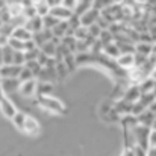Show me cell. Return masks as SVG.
Listing matches in <instances>:
<instances>
[{"mask_svg":"<svg viewBox=\"0 0 156 156\" xmlns=\"http://www.w3.org/2000/svg\"><path fill=\"white\" fill-rule=\"evenodd\" d=\"M0 87H2V77H0Z\"/></svg>","mask_w":156,"mask_h":156,"instance_id":"ee69618b","label":"cell"},{"mask_svg":"<svg viewBox=\"0 0 156 156\" xmlns=\"http://www.w3.org/2000/svg\"><path fill=\"white\" fill-rule=\"evenodd\" d=\"M56 73H58V79H59V80H62V79L70 73V70L67 68V65H65L64 61H58V59H56Z\"/></svg>","mask_w":156,"mask_h":156,"instance_id":"484cf974","label":"cell"},{"mask_svg":"<svg viewBox=\"0 0 156 156\" xmlns=\"http://www.w3.org/2000/svg\"><path fill=\"white\" fill-rule=\"evenodd\" d=\"M14 53H15V50H12L9 46L3 47V65H12L14 64Z\"/></svg>","mask_w":156,"mask_h":156,"instance_id":"d4e9b609","label":"cell"},{"mask_svg":"<svg viewBox=\"0 0 156 156\" xmlns=\"http://www.w3.org/2000/svg\"><path fill=\"white\" fill-rule=\"evenodd\" d=\"M68 30H70V24H68V21H61V23L53 29L52 32H53V37H55V38L62 40L64 37H67Z\"/></svg>","mask_w":156,"mask_h":156,"instance_id":"7402d4cb","label":"cell"},{"mask_svg":"<svg viewBox=\"0 0 156 156\" xmlns=\"http://www.w3.org/2000/svg\"><path fill=\"white\" fill-rule=\"evenodd\" d=\"M23 67H18V65H3L2 70H0V77L2 79H18L20 73H21Z\"/></svg>","mask_w":156,"mask_h":156,"instance_id":"30bf717a","label":"cell"},{"mask_svg":"<svg viewBox=\"0 0 156 156\" xmlns=\"http://www.w3.org/2000/svg\"><path fill=\"white\" fill-rule=\"evenodd\" d=\"M141 97H143V93L140 90V85H130V87H127L126 91H124V96H123V99H126L127 102H130V103H133V105L136 103Z\"/></svg>","mask_w":156,"mask_h":156,"instance_id":"8fae6325","label":"cell"},{"mask_svg":"<svg viewBox=\"0 0 156 156\" xmlns=\"http://www.w3.org/2000/svg\"><path fill=\"white\" fill-rule=\"evenodd\" d=\"M50 15L58 18L59 21H68L74 15V11L67 8V6H64V5H59V6H55V8L50 9Z\"/></svg>","mask_w":156,"mask_h":156,"instance_id":"277c9868","label":"cell"},{"mask_svg":"<svg viewBox=\"0 0 156 156\" xmlns=\"http://www.w3.org/2000/svg\"><path fill=\"white\" fill-rule=\"evenodd\" d=\"M38 105L47 111V112H52V114H58V115H62L65 114V106L62 105L61 100H58L56 97L53 96H47V97H38Z\"/></svg>","mask_w":156,"mask_h":156,"instance_id":"6da1fadb","label":"cell"},{"mask_svg":"<svg viewBox=\"0 0 156 156\" xmlns=\"http://www.w3.org/2000/svg\"><path fill=\"white\" fill-rule=\"evenodd\" d=\"M155 85H156V80L155 79H152V77H147L143 83H140V90H141L143 96H144V94H150V93H153V91H155Z\"/></svg>","mask_w":156,"mask_h":156,"instance_id":"603a6c76","label":"cell"},{"mask_svg":"<svg viewBox=\"0 0 156 156\" xmlns=\"http://www.w3.org/2000/svg\"><path fill=\"white\" fill-rule=\"evenodd\" d=\"M52 40H53V32L49 30V29H44V30H41V32H38V34L34 35V41L38 46V49H41L46 43H49Z\"/></svg>","mask_w":156,"mask_h":156,"instance_id":"9a60e30c","label":"cell"},{"mask_svg":"<svg viewBox=\"0 0 156 156\" xmlns=\"http://www.w3.org/2000/svg\"><path fill=\"white\" fill-rule=\"evenodd\" d=\"M91 8H94V0H77V5L74 8V14L80 17L87 11H90Z\"/></svg>","mask_w":156,"mask_h":156,"instance_id":"d6986e66","label":"cell"},{"mask_svg":"<svg viewBox=\"0 0 156 156\" xmlns=\"http://www.w3.org/2000/svg\"><path fill=\"white\" fill-rule=\"evenodd\" d=\"M14 65H18V67H24V65H26V56H24V52H15L14 53Z\"/></svg>","mask_w":156,"mask_h":156,"instance_id":"e575fe53","label":"cell"},{"mask_svg":"<svg viewBox=\"0 0 156 156\" xmlns=\"http://www.w3.org/2000/svg\"><path fill=\"white\" fill-rule=\"evenodd\" d=\"M153 94H155V96H156V85H155V91H153Z\"/></svg>","mask_w":156,"mask_h":156,"instance_id":"7bdbcfd3","label":"cell"},{"mask_svg":"<svg viewBox=\"0 0 156 156\" xmlns=\"http://www.w3.org/2000/svg\"><path fill=\"white\" fill-rule=\"evenodd\" d=\"M103 53L106 55V56H109L111 59H115V61L121 56V50H120V47L117 46V43H115V41H114V43H111V44H108V46H105Z\"/></svg>","mask_w":156,"mask_h":156,"instance_id":"ffe728a7","label":"cell"},{"mask_svg":"<svg viewBox=\"0 0 156 156\" xmlns=\"http://www.w3.org/2000/svg\"><path fill=\"white\" fill-rule=\"evenodd\" d=\"M156 149V130L152 129L150 138H149V150H155Z\"/></svg>","mask_w":156,"mask_h":156,"instance_id":"d590c367","label":"cell"},{"mask_svg":"<svg viewBox=\"0 0 156 156\" xmlns=\"http://www.w3.org/2000/svg\"><path fill=\"white\" fill-rule=\"evenodd\" d=\"M114 109H115V111H117L121 117L132 115V111H133V103L127 102L126 99H118V100H115Z\"/></svg>","mask_w":156,"mask_h":156,"instance_id":"7c38bea8","label":"cell"},{"mask_svg":"<svg viewBox=\"0 0 156 156\" xmlns=\"http://www.w3.org/2000/svg\"><path fill=\"white\" fill-rule=\"evenodd\" d=\"M150 77H152V79H155V80H156V68L153 70V73L150 74Z\"/></svg>","mask_w":156,"mask_h":156,"instance_id":"60d3db41","label":"cell"},{"mask_svg":"<svg viewBox=\"0 0 156 156\" xmlns=\"http://www.w3.org/2000/svg\"><path fill=\"white\" fill-rule=\"evenodd\" d=\"M135 53L143 55V56H146V58H150V56H152V53H153V44L140 41V43L135 46Z\"/></svg>","mask_w":156,"mask_h":156,"instance_id":"44dd1931","label":"cell"},{"mask_svg":"<svg viewBox=\"0 0 156 156\" xmlns=\"http://www.w3.org/2000/svg\"><path fill=\"white\" fill-rule=\"evenodd\" d=\"M6 9H8L11 18H12V20H17V18H20V17H24V9H26V6L23 5L21 0H12V2L8 3Z\"/></svg>","mask_w":156,"mask_h":156,"instance_id":"8992f818","label":"cell"},{"mask_svg":"<svg viewBox=\"0 0 156 156\" xmlns=\"http://www.w3.org/2000/svg\"><path fill=\"white\" fill-rule=\"evenodd\" d=\"M20 85H21V82L18 79H2V88H3V93L5 94L18 91Z\"/></svg>","mask_w":156,"mask_h":156,"instance_id":"2e32d148","label":"cell"},{"mask_svg":"<svg viewBox=\"0 0 156 156\" xmlns=\"http://www.w3.org/2000/svg\"><path fill=\"white\" fill-rule=\"evenodd\" d=\"M8 46H9L12 50H15V52H24V41H20V40L14 38V37L9 38Z\"/></svg>","mask_w":156,"mask_h":156,"instance_id":"4316f807","label":"cell"},{"mask_svg":"<svg viewBox=\"0 0 156 156\" xmlns=\"http://www.w3.org/2000/svg\"><path fill=\"white\" fill-rule=\"evenodd\" d=\"M136 120H138V124L152 129V126H153V123H155V120H156V114L153 111L147 109V111H144L143 114H140V115L136 117Z\"/></svg>","mask_w":156,"mask_h":156,"instance_id":"5bb4252c","label":"cell"},{"mask_svg":"<svg viewBox=\"0 0 156 156\" xmlns=\"http://www.w3.org/2000/svg\"><path fill=\"white\" fill-rule=\"evenodd\" d=\"M34 79H35V74L27 67H23V70H21V73L18 76V80L23 83V82H29V80H34Z\"/></svg>","mask_w":156,"mask_h":156,"instance_id":"83f0119b","label":"cell"},{"mask_svg":"<svg viewBox=\"0 0 156 156\" xmlns=\"http://www.w3.org/2000/svg\"><path fill=\"white\" fill-rule=\"evenodd\" d=\"M62 5L74 11V8H76V5H77V0H64V3H62Z\"/></svg>","mask_w":156,"mask_h":156,"instance_id":"74e56055","label":"cell"},{"mask_svg":"<svg viewBox=\"0 0 156 156\" xmlns=\"http://www.w3.org/2000/svg\"><path fill=\"white\" fill-rule=\"evenodd\" d=\"M21 132L26 133L27 136H38L40 132H41V126H40V123H38L34 117L27 115L26 120H24V124H23Z\"/></svg>","mask_w":156,"mask_h":156,"instance_id":"3957f363","label":"cell"},{"mask_svg":"<svg viewBox=\"0 0 156 156\" xmlns=\"http://www.w3.org/2000/svg\"><path fill=\"white\" fill-rule=\"evenodd\" d=\"M24 27H26L30 34H34V35H35V34H38V32L44 30V20H43V17L37 15V17H34V18L26 20Z\"/></svg>","mask_w":156,"mask_h":156,"instance_id":"ba28073f","label":"cell"},{"mask_svg":"<svg viewBox=\"0 0 156 156\" xmlns=\"http://www.w3.org/2000/svg\"><path fill=\"white\" fill-rule=\"evenodd\" d=\"M8 6V3H6V0H0V11H3L5 8Z\"/></svg>","mask_w":156,"mask_h":156,"instance_id":"ab89813d","label":"cell"},{"mask_svg":"<svg viewBox=\"0 0 156 156\" xmlns=\"http://www.w3.org/2000/svg\"><path fill=\"white\" fill-rule=\"evenodd\" d=\"M88 37H90L88 27H83V26H80V27H77V29L74 30V38H76L77 41H85Z\"/></svg>","mask_w":156,"mask_h":156,"instance_id":"f546056e","label":"cell"},{"mask_svg":"<svg viewBox=\"0 0 156 156\" xmlns=\"http://www.w3.org/2000/svg\"><path fill=\"white\" fill-rule=\"evenodd\" d=\"M43 20H44V29H49V30H53V29H55V27H56V26L61 23L58 18H55V17H53V15H50V14H49L47 17H44Z\"/></svg>","mask_w":156,"mask_h":156,"instance_id":"f1b7e54d","label":"cell"},{"mask_svg":"<svg viewBox=\"0 0 156 156\" xmlns=\"http://www.w3.org/2000/svg\"><path fill=\"white\" fill-rule=\"evenodd\" d=\"M37 85L38 82L34 79V80H29V82H23L18 88V93L21 97H32L37 94Z\"/></svg>","mask_w":156,"mask_h":156,"instance_id":"4fadbf2b","label":"cell"},{"mask_svg":"<svg viewBox=\"0 0 156 156\" xmlns=\"http://www.w3.org/2000/svg\"><path fill=\"white\" fill-rule=\"evenodd\" d=\"M0 112L3 114V117H6V118H9L11 121H12V118L17 115V108H15V105L11 102V99L9 97H3L2 100H0Z\"/></svg>","mask_w":156,"mask_h":156,"instance_id":"5b68a950","label":"cell"},{"mask_svg":"<svg viewBox=\"0 0 156 156\" xmlns=\"http://www.w3.org/2000/svg\"><path fill=\"white\" fill-rule=\"evenodd\" d=\"M58 47H59L58 44H55L53 41H49V43H46L40 50L43 53H46L49 58H56V55H58Z\"/></svg>","mask_w":156,"mask_h":156,"instance_id":"cb8c5ba5","label":"cell"},{"mask_svg":"<svg viewBox=\"0 0 156 156\" xmlns=\"http://www.w3.org/2000/svg\"><path fill=\"white\" fill-rule=\"evenodd\" d=\"M99 18H100V11H97L96 8H91L83 15H80V24L83 27H90V26L96 24Z\"/></svg>","mask_w":156,"mask_h":156,"instance_id":"52a82bcc","label":"cell"},{"mask_svg":"<svg viewBox=\"0 0 156 156\" xmlns=\"http://www.w3.org/2000/svg\"><path fill=\"white\" fill-rule=\"evenodd\" d=\"M24 67H27L34 74H35V77H38L40 76V73H41V70H43V67L40 65V62L38 61H29V62H26V65Z\"/></svg>","mask_w":156,"mask_h":156,"instance_id":"1f68e13d","label":"cell"},{"mask_svg":"<svg viewBox=\"0 0 156 156\" xmlns=\"http://www.w3.org/2000/svg\"><path fill=\"white\" fill-rule=\"evenodd\" d=\"M150 133H152V129L150 127H146V126H141V124H136L135 129H133L135 144L138 147L144 149L146 152H149V138H150Z\"/></svg>","mask_w":156,"mask_h":156,"instance_id":"7a4b0ae2","label":"cell"},{"mask_svg":"<svg viewBox=\"0 0 156 156\" xmlns=\"http://www.w3.org/2000/svg\"><path fill=\"white\" fill-rule=\"evenodd\" d=\"M12 37L14 38H17V40H20V41H30V40H34V34H30L24 26H18V27H15V30H14V34H12Z\"/></svg>","mask_w":156,"mask_h":156,"instance_id":"ac0fdd59","label":"cell"},{"mask_svg":"<svg viewBox=\"0 0 156 156\" xmlns=\"http://www.w3.org/2000/svg\"><path fill=\"white\" fill-rule=\"evenodd\" d=\"M114 5V0H94V8L97 9V11H103L106 8H109V6H112Z\"/></svg>","mask_w":156,"mask_h":156,"instance_id":"d6a6232c","label":"cell"},{"mask_svg":"<svg viewBox=\"0 0 156 156\" xmlns=\"http://www.w3.org/2000/svg\"><path fill=\"white\" fill-rule=\"evenodd\" d=\"M37 49H38V46L35 44V41H34V40H30V41H26V43H24V52L37 50Z\"/></svg>","mask_w":156,"mask_h":156,"instance_id":"8d00e7d4","label":"cell"},{"mask_svg":"<svg viewBox=\"0 0 156 156\" xmlns=\"http://www.w3.org/2000/svg\"><path fill=\"white\" fill-rule=\"evenodd\" d=\"M26 117H27V115H26L24 112H20V111H18V112H17V115L12 118V123H14V126H15L18 130H21V129H23V124H24Z\"/></svg>","mask_w":156,"mask_h":156,"instance_id":"4dcf8cb0","label":"cell"},{"mask_svg":"<svg viewBox=\"0 0 156 156\" xmlns=\"http://www.w3.org/2000/svg\"><path fill=\"white\" fill-rule=\"evenodd\" d=\"M152 129H153V130H156V120H155V123H153V126H152Z\"/></svg>","mask_w":156,"mask_h":156,"instance_id":"b9f144b4","label":"cell"},{"mask_svg":"<svg viewBox=\"0 0 156 156\" xmlns=\"http://www.w3.org/2000/svg\"><path fill=\"white\" fill-rule=\"evenodd\" d=\"M117 64L124 71H129V70L135 68V53H123L117 59Z\"/></svg>","mask_w":156,"mask_h":156,"instance_id":"9c48e42d","label":"cell"},{"mask_svg":"<svg viewBox=\"0 0 156 156\" xmlns=\"http://www.w3.org/2000/svg\"><path fill=\"white\" fill-rule=\"evenodd\" d=\"M53 90H55V85L50 82H40L38 80V85H37V96L38 97H47V96H52Z\"/></svg>","mask_w":156,"mask_h":156,"instance_id":"e0dca14e","label":"cell"},{"mask_svg":"<svg viewBox=\"0 0 156 156\" xmlns=\"http://www.w3.org/2000/svg\"><path fill=\"white\" fill-rule=\"evenodd\" d=\"M46 2H47V5H49L50 8L59 6V5H62V3H64V0H46Z\"/></svg>","mask_w":156,"mask_h":156,"instance_id":"f35d334b","label":"cell"},{"mask_svg":"<svg viewBox=\"0 0 156 156\" xmlns=\"http://www.w3.org/2000/svg\"><path fill=\"white\" fill-rule=\"evenodd\" d=\"M88 32H90V37H93V38L99 40V38H100V35H102V32H103V29L96 23V24H93V26H90V27H88Z\"/></svg>","mask_w":156,"mask_h":156,"instance_id":"836d02e7","label":"cell"}]
</instances>
